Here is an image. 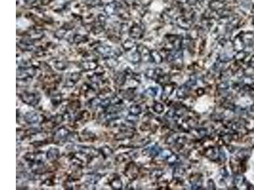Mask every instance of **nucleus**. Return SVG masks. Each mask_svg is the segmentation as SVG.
Here are the masks:
<instances>
[{"label":"nucleus","mask_w":254,"mask_h":190,"mask_svg":"<svg viewBox=\"0 0 254 190\" xmlns=\"http://www.w3.org/2000/svg\"><path fill=\"white\" fill-rule=\"evenodd\" d=\"M177 24L179 27L184 29H189L190 28V24L183 17L179 18L177 20Z\"/></svg>","instance_id":"1"},{"label":"nucleus","mask_w":254,"mask_h":190,"mask_svg":"<svg viewBox=\"0 0 254 190\" xmlns=\"http://www.w3.org/2000/svg\"><path fill=\"white\" fill-rule=\"evenodd\" d=\"M142 29L137 26V25H135V26L133 27L131 30H130V36L134 37H138L139 36L142 35Z\"/></svg>","instance_id":"2"},{"label":"nucleus","mask_w":254,"mask_h":190,"mask_svg":"<svg viewBox=\"0 0 254 190\" xmlns=\"http://www.w3.org/2000/svg\"><path fill=\"white\" fill-rule=\"evenodd\" d=\"M210 8L212 10H220L224 7V4L219 1H213L210 4Z\"/></svg>","instance_id":"3"},{"label":"nucleus","mask_w":254,"mask_h":190,"mask_svg":"<svg viewBox=\"0 0 254 190\" xmlns=\"http://www.w3.org/2000/svg\"><path fill=\"white\" fill-rule=\"evenodd\" d=\"M198 0H187L188 3L191 5H194L196 3Z\"/></svg>","instance_id":"4"},{"label":"nucleus","mask_w":254,"mask_h":190,"mask_svg":"<svg viewBox=\"0 0 254 190\" xmlns=\"http://www.w3.org/2000/svg\"><path fill=\"white\" fill-rule=\"evenodd\" d=\"M35 1H36V0H25V2L26 3H32L35 2Z\"/></svg>","instance_id":"5"},{"label":"nucleus","mask_w":254,"mask_h":190,"mask_svg":"<svg viewBox=\"0 0 254 190\" xmlns=\"http://www.w3.org/2000/svg\"><path fill=\"white\" fill-rule=\"evenodd\" d=\"M177 1L179 3H185V2H187V0H177Z\"/></svg>","instance_id":"6"}]
</instances>
